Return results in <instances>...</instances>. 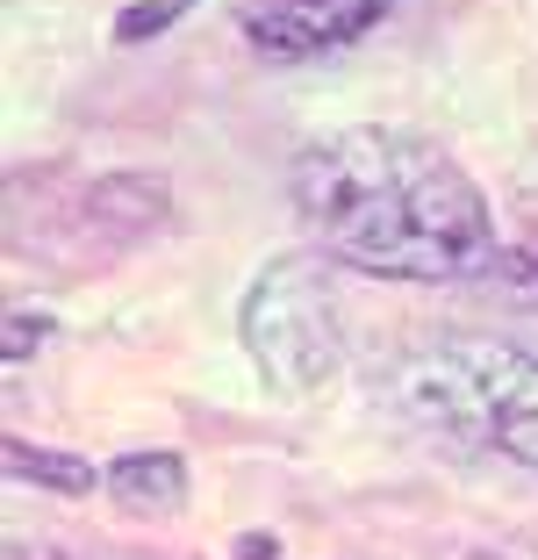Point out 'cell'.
<instances>
[{
	"mask_svg": "<svg viewBox=\"0 0 538 560\" xmlns=\"http://www.w3.org/2000/svg\"><path fill=\"white\" fill-rule=\"evenodd\" d=\"M288 187L324 259L366 280L459 288V280H489L503 259L481 180L424 130H395V122L324 130L294 151Z\"/></svg>",
	"mask_w": 538,
	"mask_h": 560,
	"instance_id": "cell-1",
	"label": "cell"
},
{
	"mask_svg": "<svg viewBox=\"0 0 538 560\" xmlns=\"http://www.w3.org/2000/svg\"><path fill=\"white\" fill-rule=\"evenodd\" d=\"M388 396L431 439L538 475V352L503 338H431L395 360Z\"/></svg>",
	"mask_w": 538,
	"mask_h": 560,
	"instance_id": "cell-2",
	"label": "cell"
},
{
	"mask_svg": "<svg viewBox=\"0 0 538 560\" xmlns=\"http://www.w3.org/2000/svg\"><path fill=\"white\" fill-rule=\"evenodd\" d=\"M338 259L280 252L259 266V280L237 302V338L273 396H316L344 366V302H338Z\"/></svg>",
	"mask_w": 538,
	"mask_h": 560,
	"instance_id": "cell-3",
	"label": "cell"
},
{
	"mask_svg": "<svg viewBox=\"0 0 538 560\" xmlns=\"http://www.w3.org/2000/svg\"><path fill=\"white\" fill-rule=\"evenodd\" d=\"M402 0H252L245 8V44L273 66H309L330 50H352L374 36Z\"/></svg>",
	"mask_w": 538,
	"mask_h": 560,
	"instance_id": "cell-4",
	"label": "cell"
},
{
	"mask_svg": "<svg viewBox=\"0 0 538 560\" xmlns=\"http://www.w3.org/2000/svg\"><path fill=\"white\" fill-rule=\"evenodd\" d=\"M86 223H94L108 245H144L173 223V195L151 173H115V180L86 187Z\"/></svg>",
	"mask_w": 538,
	"mask_h": 560,
	"instance_id": "cell-5",
	"label": "cell"
},
{
	"mask_svg": "<svg viewBox=\"0 0 538 560\" xmlns=\"http://www.w3.org/2000/svg\"><path fill=\"white\" fill-rule=\"evenodd\" d=\"M101 489L115 495V511H130V517H173L195 481H187V460H179V453L144 445V453H122V460L101 467Z\"/></svg>",
	"mask_w": 538,
	"mask_h": 560,
	"instance_id": "cell-6",
	"label": "cell"
},
{
	"mask_svg": "<svg viewBox=\"0 0 538 560\" xmlns=\"http://www.w3.org/2000/svg\"><path fill=\"white\" fill-rule=\"evenodd\" d=\"M0 467L30 489H50V495H86L101 489V467L86 453H58V445H36V439H8L0 445Z\"/></svg>",
	"mask_w": 538,
	"mask_h": 560,
	"instance_id": "cell-7",
	"label": "cell"
},
{
	"mask_svg": "<svg viewBox=\"0 0 538 560\" xmlns=\"http://www.w3.org/2000/svg\"><path fill=\"white\" fill-rule=\"evenodd\" d=\"M187 8H195V0H137V8H122V15H115V36H122V44H159V36L173 30Z\"/></svg>",
	"mask_w": 538,
	"mask_h": 560,
	"instance_id": "cell-8",
	"label": "cell"
},
{
	"mask_svg": "<svg viewBox=\"0 0 538 560\" xmlns=\"http://www.w3.org/2000/svg\"><path fill=\"white\" fill-rule=\"evenodd\" d=\"M44 338H50V310H15L0 324V360H30Z\"/></svg>",
	"mask_w": 538,
	"mask_h": 560,
	"instance_id": "cell-9",
	"label": "cell"
},
{
	"mask_svg": "<svg viewBox=\"0 0 538 560\" xmlns=\"http://www.w3.org/2000/svg\"><path fill=\"white\" fill-rule=\"evenodd\" d=\"M495 280H503L510 295L538 302V237H531V245H517V252H503V259H495Z\"/></svg>",
	"mask_w": 538,
	"mask_h": 560,
	"instance_id": "cell-10",
	"label": "cell"
}]
</instances>
